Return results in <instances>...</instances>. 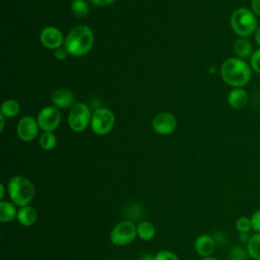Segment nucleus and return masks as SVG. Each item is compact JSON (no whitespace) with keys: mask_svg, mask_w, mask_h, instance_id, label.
Returning <instances> with one entry per match:
<instances>
[{"mask_svg":"<svg viewBox=\"0 0 260 260\" xmlns=\"http://www.w3.org/2000/svg\"><path fill=\"white\" fill-rule=\"evenodd\" d=\"M39 128L40 127L36 119L30 116H25L19 120L16 131L18 137L22 141L29 142L37 137Z\"/></svg>","mask_w":260,"mask_h":260,"instance_id":"nucleus-11","label":"nucleus"},{"mask_svg":"<svg viewBox=\"0 0 260 260\" xmlns=\"http://www.w3.org/2000/svg\"><path fill=\"white\" fill-rule=\"evenodd\" d=\"M92 30L86 25H77L73 27L65 38L64 47L68 54L74 57L86 55L93 45Z\"/></svg>","mask_w":260,"mask_h":260,"instance_id":"nucleus-2","label":"nucleus"},{"mask_svg":"<svg viewBox=\"0 0 260 260\" xmlns=\"http://www.w3.org/2000/svg\"><path fill=\"white\" fill-rule=\"evenodd\" d=\"M152 129L159 135L171 134L177 127L176 117L168 112L157 114L151 122Z\"/></svg>","mask_w":260,"mask_h":260,"instance_id":"nucleus-9","label":"nucleus"},{"mask_svg":"<svg viewBox=\"0 0 260 260\" xmlns=\"http://www.w3.org/2000/svg\"><path fill=\"white\" fill-rule=\"evenodd\" d=\"M215 246L216 242L214 238L208 234L199 235L194 242V249L196 253L203 258L210 257L215 250Z\"/></svg>","mask_w":260,"mask_h":260,"instance_id":"nucleus-12","label":"nucleus"},{"mask_svg":"<svg viewBox=\"0 0 260 260\" xmlns=\"http://www.w3.org/2000/svg\"><path fill=\"white\" fill-rule=\"evenodd\" d=\"M154 260H179V258L171 251H159L155 254Z\"/></svg>","mask_w":260,"mask_h":260,"instance_id":"nucleus-26","label":"nucleus"},{"mask_svg":"<svg viewBox=\"0 0 260 260\" xmlns=\"http://www.w3.org/2000/svg\"><path fill=\"white\" fill-rule=\"evenodd\" d=\"M233 51L240 59L250 58L253 54V46L247 38H238L233 44Z\"/></svg>","mask_w":260,"mask_h":260,"instance_id":"nucleus-15","label":"nucleus"},{"mask_svg":"<svg viewBox=\"0 0 260 260\" xmlns=\"http://www.w3.org/2000/svg\"><path fill=\"white\" fill-rule=\"evenodd\" d=\"M7 192L12 203L16 206L28 205L35 197V186L21 175L13 176L7 183Z\"/></svg>","mask_w":260,"mask_h":260,"instance_id":"nucleus-3","label":"nucleus"},{"mask_svg":"<svg viewBox=\"0 0 260 260\" xmlns=\"http://www.w3.org/2000/svg\"><path fill=\"white\" fill-rule=\"evenodd\" d=\"M70 9L77 17H84L89 12V6L85 0H73L71 2Z\"/></svg>","mask_w":260,"mask_h":260,"instance_id":"nucleus-22","label":"nucleus"},{"mask_svg":"<svg viewBox=\"0 0 260 260\" xmlns=\"http://www.w3.org/2000/svg\"><path fill=\"white\" fill-rule=\"evenodd\" d=\"M40 41L45 48L56 50L64 45L65 40L59 28L55 26H47L42 29L40 34Z\"/></svg>","mask_w":260,"mask_h":260,"instance_id":"nucleus-10","label":"nucleus"},{"mask_svg":"<svg viewBox=\"0 0 260 260\" xmlns=\"http://www.w3.org/2000/svg\"><path fill=\"white\" fill-rule=\"evenodd\" d=\"M0 190H1V193H0V200H3L4 196H5V187L3 184L0 185Z\"/></svg>","mask_w":260,"mask_h":260,"instance_id":"nucleus-34","label":"nucleus"},{"mask_svg":"<svg viewBox=\"0 0 260 260\" xmlns=\"http://www.w3.org/2000/svg\"><path fill=\"white\" fill-rule=\"evenodd\" d=\"M248 103V93L243 87L233 88L228 94V104L236 110L244 108Z\"/></svg>","mask_w":260,"mask_h":260,"instance_id":"nucleus-14","label":"nucleus"},{"mask_svg":"<svg viewBox=\"0 0 260 260\" xmlns=\"http://www.w3.org/2000/svg\"><path fill=\"white\" fill-rule=\"evenodd\" d=\"M254 39H255V42H256V44L260 47V25L257 27V29H256V31L254 32Z\"/></svg>","mask_w":260,"mask_h":260,"instance_id":"nucleus-31","label":"nucleus"},{"mask_svg":"<svg viewBox=\"0 0 260 260\" xmlns=\"http://www.w3.org/2000/svg\"><path fill=\"white\" fill-rule=\"evenodd\" d=\"M136 231L138 238H140L143 241H149L153 239V237L155 236L154 225L147 220L139 222L138 225L136 226Z\"/></svg>","mask_w":260,"mask_h":260,"instance_id":"nucleus-19","label":"nucleus"},{"mask_svg":"<svg viewBox=\"0 0 260 260\" xmlns=\"http://www.w3.org/2000/svg\"><path fill=\"white\" fill-rule=\"evenodd\" d=\"M203 260H218V259H216V258H214V257H206V258H203Z\"/></svg>","mask_w":260,"mask_h":260,"instance_id":"nucleus-36","label":"nucleus"},{"mask_svg":"<svg viewBox=\"0 0 260 260\" xmlns=\"http://www.w3.org/2000/svg\"><path fill=\"white\" fill-rule=\"evenodd\" d=\"M68 55H69V54H68L67 50L65 49V47H60V48L56 49V50H55V53H54L55 58H57V59L60 60V61H63L64 59H66Z\"/></svg>","mask_w":260,"mask_h":260,"instance_id":"nucleus-28","label":"nucleus"},{"mask_svg":"<svg viewBox=\"0 0 260 260\" xmlns=\"http://www.w3.org/2000/svg\"><path fill=\"white\" fill-rule=\"evenodd\" d=\"M139 260H154V257L151 254H144Z\"/></svg>","mask_w":260,"mask_h":260,"instance_id":"nucleus-33","label":"nucleus"},{"mask_svg":"<svg viewBox=\"0 0 260 260\" xmlns=\"http://www.w3.org/2000/svg\"><path fill=\"white\" fill-rule=\"evenodd\" d=\"M115 0H89L90 3L98 5V6H104V5H109L113 3Z\"/></svg>","mask_w":260,"mask_h":260,"instance_id":"nucleus-30","label":"nucleus"},{"mask_svg":"<svg viewBox=\"0 0 260 260\" xmlns=\"http://www.w3.org/2000/svg\"><path fill=\"white\" fill-rule=\"evenodd\" d=\"M19 110H20V106L18 102L13 99L5 100L1 104V108H0L1 115L4 116L5 118H13L17 116L19 113Z\"/></svg>","mask_w":260,"mask_h":260,"instance_id":"nucleus-18","label":"nucleus"},{"mask_svg":"<svg viewBox=\"0 0 260 260\" xmlns=\"http://www.w3.org/2000/svg\"><path fill=\"white\" fill-rule=\"evenodd\" d=\"M91 112L84 103H76L72 106L68 115V125L74 132L85 130L91 121Z\"/></svg>","mask_w":260,"mask_h":260,"instance_id":"nucleus-5","label":"nucleus"},{"mask_svg":"<svg viewBox=\"0 0 260 260\" xmlns=\"http://www.w3.org/2000/svg\"><path fill=\"white\" fill-rule=\"evenodd\" d=\"M250 67L252 70L260 74V48L254 51L250 57Z\"/></svg>","mask_w":260,"mask_h":260,"instance_id":"nucleus-25","label":"nucleus"},{"mask_svg":"<svg viewBox=\"0 0 260 260\" xmlns=\"http://www.w3.org/2000/svg\"><path fill=\"white\" fill-rule=\"evenodd\" d=\"M249 239H250V237L248 236V233H243V234L240 235V240L242 242H246L247 243L249 241Z\"/></svg>","mask_w":260,"mask_h":260,"instance_id":"nucleus-32","label":"nucleus"},{"mask_svg":"<svg viewBox=\"0 0 260 260\" xmlns=\"http://www.w3.org/2000/svg\"><path fill=\"white\" fill-rule=\"evenodd\" d=\"M220 74L223 81L233 88L243 87L250 81L252 69L245 60L231 57L222 63Z\"/></svg>","mask_w":260,"mask_h":260,"instance_id":"nucleus-1","label":"nucleus"},{"mask_svg":"<svg viewBox=\"0 0 260 260\" xmlns=\"http://www.w3.org/2000/svg\"><path fill=\"white\" fill-rule=\"evenodd\" d=\"M16 219L22 226L29 228L37 221V212L35 208L29 205L22 206L18 209Z\"/></svg>","mask_w":260,"mask_h":260,"instance_id":"nucleus-16","label":"nucleus"},{"mask_svg":"<svg viewBox=\"0 0 260 260\" xmlns=\"http://www.w3.org/2000/svg\"><path fill=\"white\" fill-rule=\"evenodd\" d=\"M236 229L238 230V232H240V234L249 233L253 229L251 218H249L247 216L239 217L236 221Z\"/></svg>","mask_w":260,"mask_h":260,"instance_id":"nucleus-23","label":"nucleus"},{"mask_svg":"<svg viewBox=\"0 0 260 260\" xmlns=\"http://www.w3.org/2000/svg\"><path fill=\"white\" fill-rule=\"evenodd\" d=\"M51 101L53 105L57 108H68L70 106H73L74 95L73 92L69 89L59 88L52 93Z\"/></svg>","mask_w":260,"mask_h":260,"instance_id":"nucleus-13","label":"nucleus"},{"mask_svg":"<svg viewBox=\"0 0 260 260\" xmlns=\"http://www.w3.org/2000/svg\"><path fill=\"white\" fill-rule=\"evenodd\" d=\"M114 125L115 115L110 109L102 107L92 113L90 127L95 134L106 135L114 128Z\"/></svg>","mask_w":260,"mask_h":260,"instance_id":"nucleus-6","label":"nucleus"},{"mask_svg":"<svg viewBox=\"0 0 260 260\" xmlns=\"http://www.w3.org/2000/svg\"><path fill=\"white\" fill-rule=\"evenodd\" d=\"M250 218H251L253 230L260 233V209L255 211Z\"/></svg>","mask_w":260,"mask_h":260,"instance_id":"nucleus-27","label":"nucleus"},{"mask_svg":"<svg viewBox=\"0 0 260 260\" xmlns=\"http://www.w3.org/2000/svg\"><path fill=\"white\" fill-rule=\"evenodd\" d=\"M249 256L254 260H260V233L250 237L246 247Z\"/></svg>","mask_w":260,"mask_h":260,"instance_id":"nucleus-20","label":"nucleus"},{"mask_svg":"<svg viewBox=\"0 0 260 260\" xmlns=\"http://www.w3.org/2000/svg\"><path fill=\"white\" fill-rule=\"evenodd\" d=\"M230 24L232 30L239 38H247L256 31L258 25L257 15L249 8L239 7L231 15Z\"/></svg>","mask_w":260,"mask_h":260,"instance_id":"nucleus-4","label":"nucleus"},{"mask_svg":"<svg viewBox=\"0 0 260 260\" xmlns=\"http://www.w3.org/2000/svg\"><path fill=\"white\" fill-rule=\"evenodd\" d=\"M251 10L257 16H260V0H251Z\"/></svg>","mask_w":260,"mask_h":260,"instance_id":"nucleus-29","label":"nucleus"},{"mask_svg":"<svg viewBox=\"0 0 260 260\" xmlns=\"http://www.w3.org/2000/svg\"><path fill=\"white\" fill-rule=\"evenodd\" d=\"M61 112L55 106H46L38 114L37 122L44 132H53L61 122Z\"/></svg>","mask_w":260,"mask_h":260,"instance_id":"nucleus-8","label":"nucleus"},{"mask_svg":"<svg viewBox=\"0 0 260 260\" xmlns=\"http://www.w3.org/2000/svg\"><path fill=\"white\" fill-rule=\"evenodd\" d=\"M39 144L44 150H51L57 145V137L53 132H43L39 138Z\"/></svg>","mask_w":260,"mask_h":260,"instance_id":"nucleus-21","label":"nucleus"},{"mask_svg":"<svg viewBox=\"0 0 260 260\" xmlns=\"http://www.w3.org/2000/svg\"><path fill=\"white\" fill-rule=\"evenodd\" d=\"M249 256L247 249L245 250L243 247L236 246L234 247L229 254V260H247Z\"/></svg>","mask_w":260,"mask_h":260,"instance_id":"nucleus-24","label":"nucleus"},{"mask_svg":"<svg viewBox=\"0 0 260 260\" xmlns=\"http://www.w3.org/2000/svg\"><path fill=\"white\" fill-rule=\"evenodd\" d=\"M136 237V226L130 220L120 221L110 233V240L116 246H126L132 243Z\"/></svg>","mask_w":260,"mask_h":260,"instance_id":"nucleus-7","label":"nucleus"},{"mask_svg":"<svg viewBox=\"0 0 260 260\" xmlns=\"http://www.w3.org/2000/svg\"><path fill=\"white\" fill-rule=\"evenodd\" d=\"M4 119H5V117L0 114V121H1V124H0V131H3V129H4V125H5Z\"/></svg>","mask_w":260,"mask_h":260,"instance_id":"nucleus-35","label":"nucleus"},{"mask_svg":"<svg viewBox=\"0 0 260 260\" xmlns=\"http://www.w3.org/2000/svg\"><path fill=\"white\" fill-rule=\"evenodd\" d=\"M16 205L9 201H0V221L3 223L12 221L17 216Z\"/></svg>","mask_w":260,"mask_h":260,"instance_id":"nucleus-17","label":"nucleus"}]
</instances>
